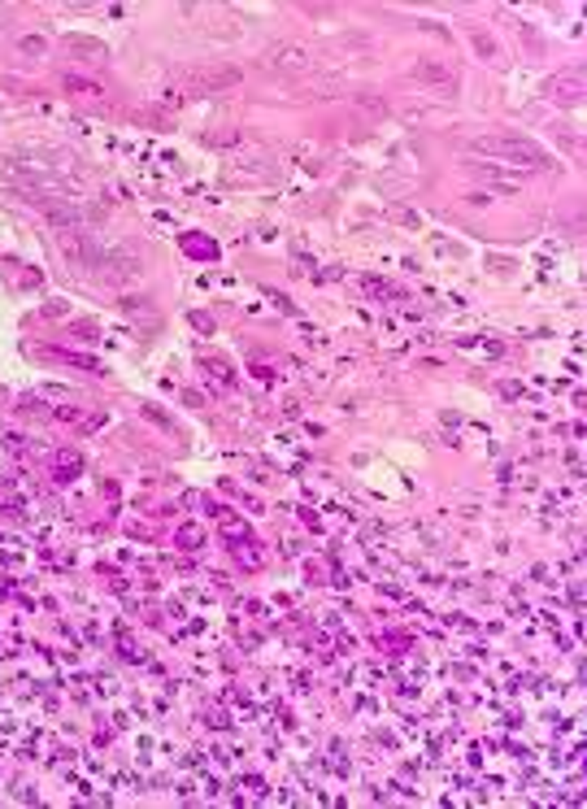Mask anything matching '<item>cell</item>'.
Segmentation results:
<instances>
[{
  "mask_svg": "<svg viewBox=\"0 0 587 809\" xmlns=\"http://www.w3.org/2000/svg\"><path fill=\"white\" fill-rule=\"evenodd\" d=\"M178 540H183V548H196V540H201V531H196V527H183V531H178Z\"/></svg>",
  "mask_w": 587,
  "mask_h": 809,
  "instance_id": "cell-8",
  "label": "cell"
},
{
  "mask_svg": "<svg viewBox=\"0 0 587 809\" xmlns=\"http://www.w3.org/2000/svg\"><path fill=\"white\" fill-rule=\"evenodd\" d=\"M183 83L192 87V92H222V87H235L239 83V70H192V74H183Z\"/></svg>",
  "mask_w": 587,
  "mask_h": 809,
  "instance_id": "cell-4",
  "label": "cell"
},
{
  "mask_svg": "<svg viewBox=\"0 0 587 809\" xmlns=\"http://www.w3.org/2000/svg\"><path fill=\"white\" fill-rule=\"evenodd\" d=\"M274 66H283V70H305L309 61H305L300 48H279V53H274Z\"/></svg>",
  "mask_w": 587,
  "mask_h": 809,
  "instance_id": "cell-6",
  "label": "cell"
},
{
  "mask_svg": "<svg viewBox=\"0 0 587 809\" xmlns=\"http://www.w3.org/2000/svg\"><path fill=\"white\" fill-rule=\"evenodd\" d=\"M22 53H44V40L40 35H26L22 40Z\"/></svg>",
  "mask_w": 587,
  "mask_h": 809,
  "instance_id": "cell-9",
  "label": "cell"
},
{
  "mask_svg": "<svg viewBox=\"0 0 587 809\" xmlns=\"http://www.w3.org/2000/svg\"><path fill=\"white\" fill-rule=\"evenodd\" d=\"M139 257H130V253H122V248H105V257H101V279L105 283H130V279H139Z\"/></svg>",
  "mask_w": 587,
  "mask_h": 809,
  "instance_id": "cell-3",
  "label": "cell"
},
{
  "mask_svg": "<svg viewBox=\"0 0 587 809\" xmlns=\"http://www.w3.org/2000/svg\"><path fill=\"white\" fill-rule=\"evenodd\" d=\"M366 292H370V296H391V287L379 283V279H366Z\"/></svg>",
  "mask_w": 587,
  "mask_h": 809,
  "instance_id": "cell-7",
  "label": "cell"
},
{
  "mask_svg": "<svg viewBox=\"0 0 587 809\" xmlns=\"http://www.w3.org/2000/svg\"><path fill=\"white\" fill-rule=\"evenodd\" d=\"M414 78L435 83V87H448V83H457V70H448V66H414Z\"/></svg>",
  "mask_w": 587,
  "mask_h": 809,
  "instance_id": "cell-5",
  "label": "cell"
},
{
  "mask_svg": "<svg viewBox=\"0 0 587 809\" xmlns=\"http://www.w3.org/2000/svg\"><path fill=\"white\" fill-rule=\"evenodd\" d=\"M57 244H61L65 257H70V266H78V270H96L101 257H105L101 239H96L87 226H83V231H57Z\"/></svg>",
  "mask_w": 587,
  "mask_h": 809,
  "instance_id": "cell-2",
  "label": "cell"
},
{
  "mask_svg": "<svg viewBox=\"0 0 587 809\" xmlns=\"http://www.w3.org/2000/svg\"><path fill=\"white\" fill-rule=\"evenodd\" d=\"M475 44H479V53H483V57H492V53H496V44H492V40H487V35H479Z\"/></svg>",
  "mask_w": 587,
  "mask_h": 809,
  "instance_id": "cell-10",
  "label": "cell"
},
{
  "mask_svg": "<svg viewBox=\"0 0 587 809\" xmlns=\"http://www.w3.org/2000/svg\"><path fill=\"white\" fill-rule=\"evenodd\" d=\"M470 148L483 153V157H504V161H518V166H535V170L552 166V157L540 148V144L522 139V135H483V139L470 144Z\"/></svg>",
  "mask_w": 587,
  "mask_h": 809,
  "instance_id": "cell-1",
  "label": "cell"
}]
</instances>
